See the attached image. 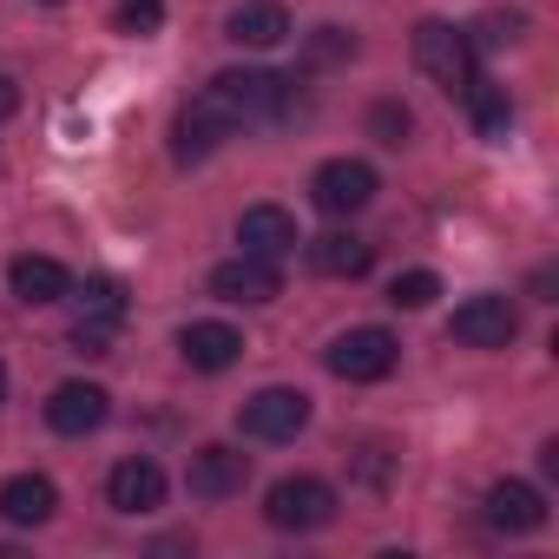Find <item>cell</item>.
<instances>
[{
	"mask_svg": "<svg viewBox=\"0 0 559 559\" xmlns=\"http://www.w3.org/2000/svg\"><path fill=\"white\" fill-rule=\"evenodd\" d=\"M395 356H402V343H395L389 330L362 323V330H343L323 362H330V376H343V382H382V376L395 369Z\"/></svg>",
	"mask_w": 559,
	"mask_h": 559,
	"instance_id": "5b68a950",
	"label": "cell"
},
{
	"mask_svg": "<svg viewBox=\"0 0 559 559\" xmlns=\"http://www.w3.org/2000/svg\"><path fill=\"white\" fill-rule=\"evenodd\" d=\"M461 99H467V112H474V126H480V139L487 145H507V132H513V106H507V93L493 86V80H467L461 86Z\"/></svg>",
	"mask_w": 559,
	"mask_h": 559,
	"instance_id": "ffe728a7",
	"label": "cell"
},
{
	"mask_svg": "<svg viewBox=\"0 0 559 559\" xmlns=\"http://www.w3.org/2000/svg\"><path fill=\"white\" fill-rule=\"evenodd\" d=\"M106 415H112V395L99 382H60L53 402H47L53 435H93V428H106Z\"/></svg>",
	"mask_w": 559,
	"mask_h": 559,
	"instance_id": "8fae6325",
	"label": "cell"
},
{
	"mask_svg": "<svg viewBox=\"0 0 559 559\" xmlns=\"http://www.w3.org/2000/svg\"><path fill=\"white\" fill-rule=\"evenodd\" d=\"M441 297V276L435 270H408V276H395V284H389V304L395 310H428Z\"/></svg>",
	"mask_w": 559,
	"mask_h": 559,
	"instance_id": "7402d4cb",
	"label": "cell"
},
{
	"mask_svg": "<svg viewBox=\"0 0 559 559\" xmlns=\"http://www.w3.org/2000/svg\"><path fill=\"white\" fill-rule=\"evenodd\" d=\"M14 112H21V86L0 73V119H14Z\"/></svg>",
	"mask_w": 559,
	"mask_h": 559,
	"instance_id": "83f0119b",
	"label": "cell"
},
{
	"mask_svg": "<svg viewBox=\"0 0 559 559\" xmlns=\"http://www.w3.org/2000/svg\"><path fill=\"white\" fill-rule=\"evenodd\" d=\"M263 520L276 533H317L336 520V487L317 480V474H290V480H276L270 500H263Z\"/></svg>",
	"mask_w": 559,
	"mask_h": 559,
	"instance_id": "7a4b0ae2",
	"label": "cell"
},
{
	"mask_svg": "<svg viewBox=\"0 0 559 559\" xmlns=\"http://www.w3.org/2000/svg\"><path fill=\"white\" fill-rule=\"evenodd\" d=\"M119 21H126V27H139V34H145V27H158V0H126V14H119Z\"/></svg>",
	"mask_w": 559,
	"mask_h": 559,
	"instance_id": "484cf974",
	"label": "cell"
},
{
	"mask_svg": "<svg viewBox=\"0 0 559 559\" xmlns=\"http://www.w3.org/2000/svg\"><path fill=\"white\" fill-rule=\"evenodd\" d=\"M8 284H14V297L34 304V310L73 297V276H67V263H53V257H14V263H8Z\"/></svg>",
	"mask_w": 559,
	"mask_h": 559,
	"instance_id": "e0dca14e",
	"label": "cell"
},
{
	"mask_svg": "<svg viewBox=\"0 0 559 559\" xmlns=\"http://www.w3.org/2000/svg\"><path fill=\"white\" fill-rule=\"evenodd\" d=\"M230 132H237V119H230L211 93H198V99L178 106V119H171V158H178V165H204Z\"/></svg>",
	"mask_w": 559,
	"mask_h": 559,
	"instance_id": "8992f818",
	"label": "cell"
},
{
	"mask_svg": "<svg viewBox=\"0 0 559 559\" xmlns=\"http://www.w3.org/2000/svg\"><path fill=\"white\" fill-rule=\"evenodd\" d=\"M0 402H8V369H0Z\"/></svg>",
	"mask_w": 559,
	"mask_h": 559,
	"instance_id": "f1b7e54d",
	"label": "cell"
},
{
	"mask_svg": "<svg viewBox=\"0 0 559 559\" xmlns=\"http://www.w3.org/2000/svg\"><path fill=\"white\" fill-rule=\"evenodd\" d=\"M80 317H86V323H119V317H126V284L93 276V284L80 290Z\"/></svg>",
	"mask_w": 559,
	"mask_h": 559,
	"instance_id": "44dd1931",
	"label": "cell"
},
{
	"mask_svg": "<svg viewBox=\"0 0 559 559\" xmlns=\"http://www.w3.org/2000/svg\"><path fill=\"white\" fill-rule=\"evenodd\" d=\"M276 290H284V276H276L270 257H230L211 270V297L217 304H270Z\"/></svg>",
	"mask_w": 559,
	"mask_h": 559,
	"instance_id": "30bf717a",
	"label": "cell"
},
{
	"mask_svg": "<svg viewBox=\"0 0 559 559\" xmlns=\"http://www.w3.org/2000/svg\"><path fill=\"white\" fill-rule=\"evenodd\" d=\"M178 349H185L191 369L217 376V369H230V362L243 356V336H237L230 323H185V330H178Z\"/></svg>",
	"mask_w": 559,
	"mask_h": 559,
	"instance_id": "2e32d148",
	"label": "cell"
},
{
	"mask_svg": "<svg viewBox=\"0 0 559 559\" xmlns=\"http://www.w3.org/2000/svg\"><path fill=\"white\" fill-rule=\"evenodd\" d=\"M237 428L250 441H297L310 428V395L304 389H257L243 408H237Z\"/></svg>",
	"mask_w": 559,
	"mask_h": 559,
	"instance_id": "277c9868",
	"label": "cell"
},
{
	"mask_svg": "<svg viewBox=\"0 0 559 559\" xmlns=\"http://www.w3.org/2000/svg\"><path fill=\"white\" fill-rule=\"evenodd\" d=\"M60 507V487L47 474H14L8 487H0V520L8 526H47Z\"/></svg>",
	"mask_w": 559,
	"mask_h": 559,
	"instance_id": "9a60e30c",
	"label": "cell"
},
{
	"mask_svg": "<svg viewBox=\"0 0 559 559\" xmlns=\"http://www.w3.org/2000/svg\"><path fill=\"white\" fill-rule=\"evenodd\" d=\"M487 526H500V533H539L546 526V493L526 487V480L487 487Z\"/></svg>",
	"mask_w": 559,
	"mask_h": 559,
	"instance_id": "5bb4252c",
	"label": "cell"
},
{
	"mask_svg": "<svg viewBox=\"0 0 559 559\" xmlns=\"http://www.w3.org/2000/svg\"><path fill=\"white\" fill-rule=\"evenodd\" d=\"M448 336H454L461 349H507V343L520 336V310H513L507 297H467V304L454 310Z\"/></svg>",
	"mask_w": 559,
	"mask_h": 559,
	"instance_id": "52a82bcc",
	"label": "cell"
},
{
	"mask_svg": "<svg viewBox=\"0 0 559 559\" xmlns=\"http://www.w3.org/2000/svg\"><path fill=\"white\" fill-rule=\"evenodd\" d=\"M224 34H230L237 47H276V40L290 34V14L276 8V0H243V8H230Z\"/></svg>",
	"mask_w": 559,
	"mask_h": 559,
	"instance_id": "d6986e66",
	"label": "cell"
},
{
	"mask_svg": "<svg viewBox=\"0 0 559 559\" xmlns=\"http://www.w3.org/2000/svg\"><path fill=\"white\" fill-rule=\"evenodd\" d=\"M520 27H526L520 14H487L480 21V47H507V40H520Z\"/></svg>",
	"mask_w": 559,
	"mask_h": 559,
	"instance_id": "d4e9b609",
	"label": "cell"
},
{
	"mask_svg": "<svg viewBox=\"0 0 559 559\" xmlns=\"http://www.w3.org/2000/svg\"><path fill=\"white\" fill-rule=\"evenodd\" d=\"M73 349H80V356H112V323H86V317H80V323H73Z\"/></svg>",
	"mask_w": 559,
	"mask_h": 559,
	"instance_id": "cb8c5ba5",
	"label": "cell"
},
{
	"mask_svg": "<svg viewBox=\"0 0 559 559\" xmlns=\"http://www.w3.org/2000/svg\"><path fill=\"white\" fill-rule=\"evenodd\" d=\"M237 243H243V257H290L304 237H297V217L284 211V204H250L243 217H237Z\"/></svg>",
	"mask_w": 559,
	"mask_h": 559,
	"instance_id": "7c38bea8",
	"label": "cell"
},
{
	"mask_svg": "<svg viewBox=\"0 0 559 559\" xmlns=\"http://www.w3.org/2000/svg\"><path fill=\"white\" fill-rule=\"evenodd\" d=\"M415 67H421L441 93L461 99V86L474 80V34H461L454 21H421V27H415Z\"/></svg>",
	"mask_w": 559,
	"mask_h": 559,
	"instance_id": "3957f363",
	"label": "cell"
},
{
	"mask_svg": "<svg viewBox=\"0 0 559 559\" xmlns=\"http://www.w3.org/2000/svg\"><path fill=\"white\" fill-rule=\"evenodd\" d=\"M243 480H250V454H237V448H224V441L198 448V454H191V474H185L191 500H230V493H243Z\"/></svg>",
	"mask_w": 559,
	"mask_h": 559,
	"instance_id": "9c48e42d",
	"label": "cell"
},
{
	"mask_svg": "<svg viewBox=\"0 0 559 559\" xmlns=\"http://www.w3.org/2000/svg\"><path fill=\"white\" fill-rule=\"evenodd\" d=\"M290 86L297 80H284V73H263V67H224L204 93L243 126V119H276V112H290Z\"/></svg>",
	"mask_w": 559,
	"mask_h": 559,
	"instance_id": "6da1fadb",
	"label": "cell"
},
{
	"mask_svg": "<svg viewBox=\"0 0 559 559\" xmlns=\"http://www.w3.org/2000/svg\"><path fill=\"white\" fill-rule=\"evenodd\" d=\"M310 198H317V211H330V217H356V211H369V198H376V171H369L362 158H330V165L310 178Z\"/></svg>",
	"mask_w": 559,
	"mask_h": 559,
	"instance_id": "ba28073f",
	"label": "cell"
},
{
	"mask_svg": "<svg viewBox=\"0 0 559 559\" xmlns=\"http://www.w3.org/2000/svg\"><path fill=\"white\" fill-rule=\"evenodd\" d=\"M317 53H323V60H343V53H356V40H343V27H323V34H317Z\"/></svg>",
	"mask_w": 559,
	"mask_h": 559,
	"instance_id": "4316f807",
	"label": "cell"
},
{
	"mask_svg": "<svg viewBox=\"0 0 559 559\" xmlns=\"http://www.w3.org/2000/svg\"><path fill=\"white\" fill-rule=\"evenodd\" d=\"M408 132H415V112H408V106H395V99H376V106H369V139L408 145Z\"/></svg>",
	"mask_w": 559,
	"mask_h": 559,
	"instance_id": "603a6c76",
	"label": "cell"
},
{
	"mask_svg": "<svg viewBox=\"0 0 559 559\" xmlns=\"http://www.w3.org/2000/svg\"><path fill=\"white\" fill-rule=\"evenodd\" d=\"M369 263H376V243H362L356 230L310 237V270H317V276H362Z\"/></svg>",
	"mask_w": 559,
	"mask_h": 559,
	"instance_id": "ac0fdd59",
	"label": "cell"
},
{
	"mask_svg": "<svg viewBox=\"0 0 559 559\" xmlns=\"http://www.w3.org/2000/svg\"><path fill=\"white\" fill-rule=\"evenodd\" d=\"M106 500L119 513H158L165 507V467L158 461H119L106 474Z\"/></svg>",
	"mask_w": 559,
	"mask_h": 559,
	"instance_id": "4fadbf2b",
	"label": "cell"
}]
</instances>
